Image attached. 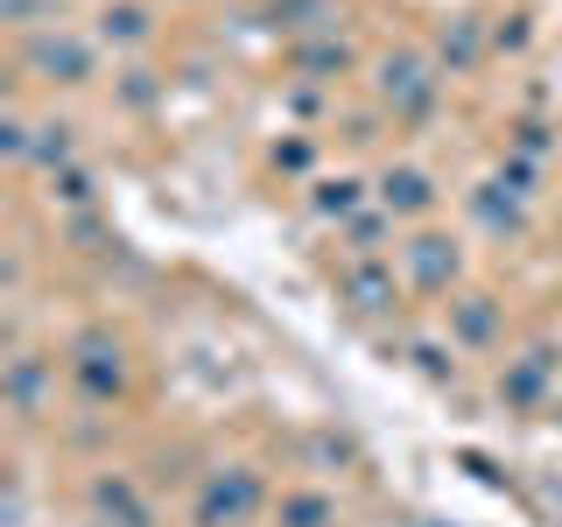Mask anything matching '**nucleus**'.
<instances>
[{"label": "nucleus", "mask_w": 562, "mask_h": 527, "mask_svg": "<svg viewBox=\"0 0 562 527\" xmlns=\"http://www.w3.org/2000/svg\"><path fill=\"white\" fill-rule=\"evenodd\" d=\"M260 506H268V485L254 464H211L190 500V527H254Z\"/></svg>", "instance_id": "nucleus-1"}, {"label": "nucleus", "mask_w": 562, "mask_h": 527, "mask_svg": "<svg viewBox=\"0 0 562 527\" xmlns=\"http://www.w3.org/2000/svg\"><path fill=\"white\" fill-rule=\"evenodd\" d=\"M64 373H70V386H78L85 401H99V408H105V401L127 394V345H120L105 324H92V330H78V338H70Z\"/></svg>", "instance_id": "nucleus-2"}, {"label": "nucleus", "mask_w": 562, "mask_h": 527, "mask_svg": "<svg viewBox=\"0 0 562 527\" xmlns=\"http://www.w3.org/2000/svg\"><path fill=\"white\" fill-rule=\"evenodd\" d=\"M22 57H29V70L43 85H92L99 43H92V35H70V29H43V35L22 43Z\"/></svg>", "instance_id": "nucleus-3"}, {"label": "nucleus", "mask_w": 562, "mask_h": 527, "mask_svg": "<svg viewBox=\"0 0 562 527\" xmlns=\"http://www.w3.org/2000/svg\"><path fill=\"white\" fill-rule=\"evenodd\" d=\"M373 92H380V105L394 120H415V113H429V105H436V70H429L422 49H394V57L380 64Z\"/></svg>", "instance_id": "nucleus-4"}, {"label": "nucleus", "mask_w": 562, "mask_h": 527, "mask_svg": "<svg viewBox=\"0 0 562 527\" xmlns=\"http://www.w3.org/2000/svg\"><path fill=\"white\" fill-rule=\"evenodd\" d=\"M401 268H408V289L422 295H450L457 274H464V246L450 233H436V225H422V233L401 246Z\"/></svg>", "instance_id": "nucleus-5"}, {"label": "nucleus", "mask_w": 562, "mask_h": 527, "mask_svg": "<svg viewBox=\"0 0 562 527\" xmlns=\"http://www.w3.org/2000/svg\"><path fill=\"white\" fill-rule=\"evenodd\" d=\"M436 198H443V190H436V176L422 169V162H394V169L373 183V204H380L394 225H422V218L436 211Z\"/></svg>", "instance_id": "nucleus-6"}, {"label": "nucleus", "mask_w": 562, "mask_h": 527, "mask_svg": "<svg viewBox=\"0 0 562 527\" xmlns=\"http://www.w3.org/2000/svg\"><path fill=\"white\" fill-rule=\"evenodd\" d=\"M443 330H450V351H492L499 345V303L492 295H450V310H443Z\"/></svg>", "instance_id": "nucleus-7"}, {"label": "nucleus", "mask_w": 562, "mask_h": 527, "mask_svg": "<svg viewBox=\"0 0 562 527\" xmlns=\"http://www.w3.org/2000/svg\"><path fill=\"white\" fill-rule=\"evenodd\" d=\"M338 295L359 316H380V310H394L401 303V281H394V268H373V260H351L345 268V281H338Z\"/></svg>", "instance_id": "nucleus-8"}, {"label": "nucleus", "mask_w": 562, "mask_h": 527, "mask_svg": "<svg viewBox=\"0 0 562 527\" xmlns=\"http://www.w3.org/2000/svg\"><path fill=\"white\" fill-rule=\"evenodd\" d=\"M92 506H99V520L105 527H148V492H140L127 471H113V479H92Z\"/></svg>", "instance_id": "nucleus-9"}, {"label": "nucleus", "mask_w": 562, "mask_h": 527, "mask_svg": "<svg viewBox=\"0 0 562 527\" xmlns=\"http://www.w3.org/2000/svg\"><path fill=\"white\" fill-rule=\"evenodd\" d=\"M366 204H373V190H366L359 176H324V183H310V211L324 225H351Z\"/></svg>", "instance_id": "nucleus-10"}, {"label": "nucleus", "mask_w": 562, "mask_h": 527, "mask_svg": "<svg viewBox=\"0 0 562 527\" xmlns=\"http://www.w3.org/2000/svg\"><path fill=\"white\" fill-rule=\"evenodd\" d=\"M274 527H338V492L324 485H289L274 500Z\"/></svg>", "instance_id": "nucleus-11"}, {"label": "nucleus", "mask_w": 562, "mask_h": 527, "mask_svg": "<svg viewBox=\"0 0 562 527\" xmlns=\"http://www.w3.org/2000/svg\"><path fill=\"white\" fill-rule=\"evenodd\" d=\"M43 380H57V366H43L35 351H14L8 359V408L35 422V401H43Z\"/></svg>", "instance_id": "nucleus-12"}, {"label": "nucleus", "mask_w": 562, "mask_h": 527, "mask_svg": "<svg viewBox=\"0 0 562 527\" xmlns=\"http://www.w3.org/2000/svg\"><path fill=\"white\" fill-rule=\"evenodd\" d=\"M148 35H155V14L140 0H120V8L99 14V43H113V49H140Z\"/></svg>", "instance_id": "nucleus-13"}, {"label": "nucleus", "mask_w": 562, "mask_h": 527, "mask_svg": "<svg viewBox=\"0 0 562 527\" xmlns=\"http://www.w3.org/2000/svg\"><path fill=\"white\" fill-rule=\"evenodd\" d=\"M549 386V351H520L514 373H499V401H514V408H527V401Z\"/></svg>", "instance_id": "nucleus-14"}, {"label": "nucleus", "mask_w": 562, "mask_h": 527, "mask_svg": "<svg viewBox=\"0 0 562 527\" xmlns=\"http://www.w3.org/2000/svg\"><path fill=\"white\" fill-rule=\"evenodd\" d=\"M324 22H330V0H274V8H268L274 35H316Z\"/></svg>", "instance_id": "nucleus-15"}, {"label": "nucleus", "mask_w": 562, "mask_h": 527, "mask_svg": "<svg viewBox=\"0 0 562 527\" xmlns=\"http://www.w3.org/2000/svg\"><path fill=\"white\" fill-rule=\"evenodd\" d=\"M70 148H78V141H70V127H64V120H49V127H35L29 162H35V169H64V162H70Z\"/></svg>", "instance_id": "nucleus-16"}, {"label": "nucleus", "mask_w": 562, "mask_h": 527, "mask_svg": "<svg viewBox=\"0 0 562 527\" xmlns=\"http://www.w3.org/2000/svg\"><path fill=\"white\" fill-rule=\"evenodd\" d=\"M295 64H303V70H345V64H351V49L338 43V35H310Z\"/></svg>", "instance_id": "nucleus-17"}, {"label": "nucleus", "mask_w": 562, "mask_h": 527, "mask_svg": "<svg viewBox=\"0 0 562 527\" xmlns=\"http://www.w3.org/2000/svg\"><path fill=\"white\" fill-rule=\"evenodd\" d=\"M274 162H289V169H310V148H303V141H289V148H274Z\"/></svg>", "instance_id": "nucleus-18"}, {"label": "nucleus", "mask_w": 562, "mask_h": 527, "mask_svg": "<svg viewBox=\"0 0 562 527\" xmlns=\"http://www.w3.org/2000/svg\"><path fill=\"white\" fill-rule=\"evenodd\" d=\"M85 527H105V520H85Z\"/></svg>", "instance_id": "nucleus-19"}, {"label": "nucleus", "mask_w": 562, "mask_h": 527, "mask_svg": "<svg viewBox=\"0 0 562 527\" xmlns=\"http://www.w3.org/2000/svg\"><path fill=\"white\" fill-rule=\"evenodd\" d=\"M555 415H562V401H555Z\"/></svg>", "instance_id": "nucleus-20"}]
</instances>
